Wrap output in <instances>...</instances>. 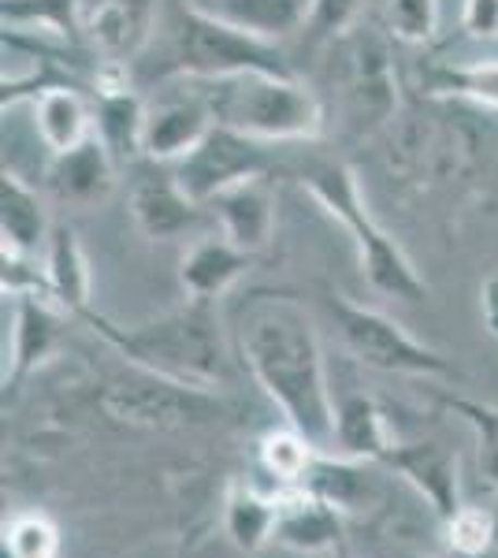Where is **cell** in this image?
Returning <instances> with one entry per match:
<instances>
[{
	"instance_id": "obj_3",
	"label": "cell",
	"mask_w": 498,
	"mask_h": 558,
	"mask_svg": "<svg viewBox=\"0 0 498 558\" xmlns=\"http://www.w3.org/2000/svg\"><path fill=\"white\" fill-rule=\"evenodd\" d=\"M302 186L353 239L361 272H365L373 291L387 294V299H398V302L428 299V283L416 276L413 260L405 257V250L398 246V242L376 223V216L368 213L365 197H361L357 172H353L347 160H313V165H305Z\"/></svg>"
},
{
	"instance_id": "obj_15",
	"label": "cell",
	"mask_w": 498,
	"mask_h": 558,
	"mask_svg": "<svg viewBox=\"0 0 498 558\" xmlns=\"http://www.w3.org/2000/svg\"><path fill=\"white\" fill-rule=\"evenodd\" d=\"M212 213L223 239H231L250 254H260L276 235V186L268 183V175L246 179L216 197Z\"/></svg>"
},
{
	"instance_id": "obj_33",
	"label": "cell",
	"mask_w": 498,
	"mask_h": 558,
	"mask_svg": "<svg viewBox=\"0 0 498 558\" xmlns=\"http://www.w3.org/2000/svg\"><path fill=\"white\" fill-rule=\"evenodd\" d=\"M387 31L405 45H424L439 31V0H387Z\"/></svg>"
},
{
	"instance_id": "obj_38",
	"label": "cell",
	"mask_w": 498,
	"mask_h": 558,
	"mask_svg": "<svg viewBox=\"0 0 498 558\" xmlns=\"http://www.w3.org/2000/svg\"><path fill=\"white\" fill-rule=\"evenodd\" d=\"M0 558H8V555H0Z\"/></svg>"
},
{
	"instance_id": "obj_28",
	"label": "cell",
	"mask_w": 498,
	"mask_h": 558,
	"mask_svg": "<svg viewBox=\"0 0 498 558\" xmlns=\"http://www.w3.org/2000/svg\"><path fill=\"white\" fill-rule=\"evenodd\" d=\"M0 15H4V31L38 26L45 34H57L60 41H78L83 34L78 0H4Z\"/></svg>"
},
{
	"instance_id": "obj_2",
	"label": "cell",
	"mask_w": 498,
	"mask_h": 558,
	"mask_svg": "<svg viewBox=\"0 0 498 558\" xmlns=\"http://www.w3.org/2000/svg\"><path fill=\"white\" fill-rule=\"evenodd\" d=\"M83 320L108 347L120 350L126 365H138L146 373L194 387H220L231 376L228 339H223L216 302L186 299L179 310L142 324H116L94 310Z\"/></svg>"
},
{
	"instance_id": "obj_22",
	"label": "cell",
	"mask_w": 498,
	"mask_h": 558,
	"mask_svg": "<svg viewBox=\"0 0 498 558\" xmlns=\"http://www.w3.org/2000/svg\"><path fill=\"white\" fill-rule=\"evenodd\" d=\"M34 128H38L41 142L52 153H68L83 146L86 138H94V108L83 101L71 83L49 86L34 97Z\"/></svg>"
},
{
	"instance_id": "obj_9",
	"label": "cell",
	"mask_w": 498,
	"mask_h": 558,
	"mask_svg": "<svg viewBox=\"0 0 498 558\" xmlns=\"http://www.w3.org/2000/svg\"><path fill=\"white\" fill-rule=\"evenodd\" d=\"M131 216L149 242H171L197 228V220H202V202H194V197L183 191L175 168L149 160L146 168L134 172Z\"/></svg>"
},
{
	"instance_id": "obj_32",
	"label": "cell",
	"mask_w": 498,
	"mask_h": 558,
	"mask_svg": "<svg viewBox=\"0 0 498 558\" xmlns=\"http://www.w3.org/2000/svg\"><path fill=\"white\" fill-rule=\"evenodd\" d=\"M436 86L442 94H454L469 105L498 112V60H476V64L442 68L436 75Z\"/></svg>"
},
{
	"instance_id": "obj_27",
	"label": "cell",
	"mask_w": 498,
	"mask_h": 558,
	"mask_svg": "<svg viewBox=\"0 0 498 558\" xmlns=\"http://www.w3.org/2000/svg\"><path fill=\"white\" fill-rule=\"evenodd\" d=\"M350 97L357 101L361 116H387L394 105V83L391 68H387V52L379 41H361L353 49V78H350Z\"/></svg>"
},
{
	"instance_id": "obj_16",
	"label": "cell",
	"mask_w": 498,
	"mask_h": 558,
	"mask_svg": "<svg viewBox=\"0 0 498 558\" xmlns=\"http://www.w3.org/2000/svg\"><path fill=\"white\" fill-rule=\"evenodd\" d=\"M157 0H101L83 20L89 45L105 60H134L153 38Z\"/></svg>"
},
{
	"instance_id": "obj_5",
	"label": "cell",
	"mask_w": 498,
	"mask_h": 558,
	"mask_svg": "<svg viewBox=\"0 0 498 558\" xmlns=\"http://www.w3.org/2000/svg\"><path fill=\"white\" fill-rule=\"evenodd\" d=\"M246 71L294 75L276 41L253 38L216 12H208L205 4H171L165 60L157 68L160 78L208 83V78L246 75Z\"/></svg>"
},
{
	"instance_id": "obj_12",
	"label": "cell",
	"mask_w": 498,
	"mask_h": 558,
	"mask_svg": "<svg viewBox=\"0 0 498 558\" xmlns=\"http://www.w3.org/2000/svg\"><path fill=\"white\" fill-rule=\"evenodd\" d=\"M12 302H15V320H12V354H8L4 365V399H12L57 354L63 339V317H68L49 299H12Z\"/></svg>"
},
{
	"instance_id": "obj_35",
	"label": "cell",
	"mask_w": 498,
	"mask_h": 558,
	"mask_svg": "<svg viewBox=\"0 0 498 558\" xmlns=\"http://www.w3.org/2000/svg\"><path fill=\"white\" fill-rule=\"evenodd\" d=\"M461 31L476 41L498 38V0H461Z\"/></svg>"
},
{
	"instance_id": "obj_8",
	"label": "cell",
	"mask_w": 498,
	"mask_h": 558,
	"mask_svg": "<svg viewBox=\"0 0 498 558\" xmlns=\"http://www.w3.org/2000/svg\"><path fill=\"white\" fill-rule=\"evenodd\" d=\"M268 142H257L242 131H231L223 123H216L212 131L205 134V142L194 153H186L175 168L183 191L202 205H212L216 197L231 186L246 183V179L268 175L271 157L265 153Z\"/></svg>"
},
{
	"instance_id": "obj_34",
	"label": "cell",
	"mask_w": 498,
	"mask_h": 558,
	"mask_svg": "<svg viewBox=\"0 0 498 558\" xmlns=\"http://www.w3.org/2000/svg\"><path fill=\"white\" fill-rule=\"evenodd\" d=\"M361 4L365 0H309V20H305V26H309L316 38H339V34H347L357 23Z\"/></svg>"
},
{
	"instance_id": "obj_24",
	"label": "cell",
	"mask_w": 498,
	"mask_h": 558,
	"mask_svg": "<svg viewBox=\"0 0 498 558\" xmlns=\"http://www.w3.org/2000/svg\"><path fill=\"white\" fill-rule=\"evenodd\" d=\"M205 8L265 41L287 38L309 20V0H208Z\"/></svg>"
},
{
	"instance_id": "obj_30",
	"label": "cell",
	"mask_w": 498,
	"mask_h": 558,
	"mask_svg": "<svg viewBox=\"0 0 498 558\" xmlns=\"http://www.w3.org/2000/svg\"><path fill=\"white\" fill-rule=\"evenodd\" d=\"M447 547L458 558H487L498 544V518L487 507H461L442 521Z\"/></svg>"
},
{
	"instance_id": "obj_21",
	"label": "cell",
	"mask_w": 498,
	"mask_h": 558,
	"mask_svg": "<svg viewBox=\"0 0 498 558\" xmlns=\"http://www.w3.org/2000/svg\"><path fill=\"white\" fill-rule=\"evenodd\" d=\"M146 112L149 105L134 94V86L97 94L94 105V134L105 142L116 165H138L146 157Z\"/></svg>"
},
{
	"instance_id": "obj_7",
	"label": "cell",
	"mask_w": 498,
	"mask_h": 558,
	"mask_svg": "<svg viewBox=\"0 0 498 558\" xmlns=\"http://www.w3.org/2000/svg\"><path fill=\"white\" fill-rule=\"evenodd\" d=\"M328 310L342 336V347L361 365L376 368V373L421 376V380H450V376H458V368L447 354L424 347L421 339H413L387 313L350 302L347 294H328Z\"/></svg>"
},
{
	"instance_id": "obj_26",
	"label": "cell",
	"mask_w": 498,
	"mask_h": 558,
	"mask_svg": "<svg viewBox=\"0 0 498 558\" xmlns=\"http://www.w3.org/2000/svg\"><path fill=\"white\" fill-rule=\"evenodd\" d=\"M305 492L320 495L328 499L331 507L339 510H357L365 507V499L373 495L365 481V462H353V458H342V454H331V451H320L313 462L309 476L302 481Z\"/></svg>"
},
{
	"instance_id": "obj_14",
	"label": "cell",
	"mask_w": 498,
	"mask_h": 558,
	"mask_svg": "<svg viewBox=\"0 0 498 558\" xmlns=\"http://www.w3.org/2000/svg\"><path fill=\"white\" fill-rule=\"evenodd\" d=\"M116 168H120L116 157L94 134L83 146H75L68 153H52V165H49V172H45V179H49V191L57 194V202L89 209V205L105 202V197L112 194Z\"/></svg>"
},
{
	"instance_id": "obj_4",
	"label": "cell",
	"mask_w": 498,
	"mask_h": 558,
	"mask_svg": "<svg viewBox=\"0 0 498 558\" xmlns=\"http://www.w3.org/2000/svg\"><path fill=\"white\" fill-rule=\"evenodd\" d=\"M212 108L216 123L257 142H313L324 131V105L297 75H246L194 83Z\"/></svg>"
},
{
	"instance_id": "obj_20",
	"label": "cell",
	"mask_w": 498,
	"mask_h": 558,
	"mask_svg": "<svg viewBox=\"0 0 498 558\" xmlns=\"http://www.w3.org/2000/svg\"><path fill=\"white\" fill-rule=\"evenodd\" d=\"M52 235V223L45 216V205L34 186H26L15 172L0 179V242L8 254L38 257L45 254Z\"/></svg>"
},
{
	"instance_id": "obj_31",
	"label": "cell",
	"mask_w": 498,
	"mask_h": 558,
	"mask_svg": "<svg viewBox=\"0 0 498 558\" xmlns=\"http://www.w3.org/2000/svg\"><path fill=\"white\" fill-rule=\"evenodd\" d=\"M0 555L8 558H60V529L38 510L15 514L4 525L0 539Z\"/></svg>"
},
{
	"instance_id": "obj_36",
	"label": "cell",
	"mask_w": 498,
	"mask_h": 558,
	"mask_svg": "<svg viewBox=\"0 0 498 558\" xmlns=\"http://www.w3.org/2000/svg\"><path fill=\"white\" fill-rule=\"evenodd\" d=\"M479 313H484L487 331L498 339V272L479 287Z\"/></svg>"
},
{
	"instance_id": "obj_1",
	"label": "cell",
	"mask_w": 498,
	"mask_h": 558,
	"mask_svg": "<svg viewBox=\"0 0 498 558\" xmlns=\"http://www.w3.org/2000/svg\"><path fill=\"white\" fill-rule=\"evenodd\" d=\"M242 365L265 387L287 425L309 436L320 451H331L335 399L324 368V350L313 320L291 294L253 291L234 324Z\"/></svg>"
},
{
	"instance_id": "obj_19",
	"label": "cell",
	"mask_w": 498,
	"mask_h": 558,
	"mask_svg": "<svg viewBox=\"0 0 498 558\" xmlns=\"http://www.w3.org/2000/svg\"><path fill=\"white\" fill-rule=\"evenodd\" d=\"M45 276H49V294L68 317L83 320L89 313V257L83 239L71 223H52L49 246H45Z\"/></svg>"
},
{
	"instance_id": "obj_11",
	"label": "cell",
	"mask_w": 498,
	"mask_h": 558,
	"mask_svg": "<svg viewBox=\"0 0 498 558\" xmlns=\"http://www.w3.org/2000/svg\"><path fill=\"white\" fill-rule=\"evenodd\" d=\"M387 470H394L410 488L432 507V514L447 521L461 507L458 492V454L436 439H416V444H394L384 454Z\"/></svg>"
},
{
	"instance_id": "obj_29",
	"label": "cell",
	"mask_w": 498,
	"mask_h": 558,
	"mask_svg": "<svg viewBox=\"0 0 498 558\" xmlns=\"http://www.w3.org/2000/svg\"><path fill=\"white\" fill-rule=\"evenodd\" d=\"M439 402L473 428L479 476L498 492V407L495 402L465 399V395H439Z\"/></svg>"
},
{
	"instance_id": "obj_37",
	"label": "cell",
	"mask_w": 498,
	"mask_h": 558,
	"mask_svg": "<svg viewBox=\"0 0 498 558\" xmlns=\"http://www.w3.org/2000/svg\"><path fill=\"white\" fill-rule=\"evenodd\" d=\"M335 558H350V551H347V547H339V551H335Z\"/></svg>"
},
{
	"instance_id": "obj_6",
	"label": "cell",
	"mask_w": 498,
	"mask_h": 558,
	"mask_svg": "<svg viewBox=\"0 0 498 558\" xmlns=\"http://www.w3.org/2000/svg\"><path fill=\"white\" fill-rule=\"evenodd\" d=\"M97 407L126 428H153V432L202 428L231 413L228 402L216 399L212 387L179 384L168 380V376L146 373L138 365H131L126 376L108 380L101 387V395H97Z\"/></svg>"
},
{
	"instance_id": "obj_23",
	"label": "cell",
	"mask_w": 498,
	"mask_h": 558,
	"mask_svg": "<svg viewBox=\"0 0 498 558\" xmlns=\"http://www.w3.org/2000/svg\"><path fill=\"white\" fill-rule=\"evenodd\" d=\"M279 495H260L250 484H231L223 499V533L239 551H260L268 539H276Z\"/></svg>"
},
{
	"instance_id": "obj_17",
	"label": "cell",
	"mask_w": 498,
	"mask_h": 558,
	"mask_svg": "<svg viewBox=\"0 0 498 558\" xmlns=\"http://www.w3.org/2000/svg\"><path fill=\"white\" fill-rule=\"evenodd\" d=\"M253 260H257V254L234 246V242L223 235L197 239L183 254V260H179V287L186 291V299L216 302L250 272Z\"/></svg>"
},
{
	"instance_id": "obj_13",
	"label": "cell",
	"mask_w": 498,
	"mask_h": 558,
	"mask_svg": "<svg viewBox=\"0 0 498 558\" xmlns=\"http://www.w3.org/2000/svg\"><path fill=\"white\" fill-rule=\"evenodd\" d=\"M276 539L297 555H328L342 547V510L305 488H279Z\"/></svg>"
},
{
	"instance_id": "obj_18",
	"label": "cell",
	"mask_w": 498,
	"mask_h": 558,
	"mask_svg": "<svg viewBox=\"0 0 498 558\" xmlns=\"http://www.w3.org/2000/svg\"><path fill=\"white\" fill-rule=\"evenodd\" d=\"M398 439L391 436L387 413L365 391H347L335 399V432L331 454L353 458V462H384Z\"/></svg>"
},
{
	"instance_id": "obj_10",
	"label": "cell",
	"mask_w": 498,
	"mask_h": 558,
	"mask_svg": "<svg viewBox=\"0 0 498 558\" xmlns=\"http://www.w3.org/2000/svg\"><path fill=\"white\" fill-rule=\"evenodd\" d=\"M186 89L149 105L146 112V160L157 165H179L186 153H194L205 142V134L216 128V116L202 89L183 83Z\"/></svg>"
},
{
	"instance_id": "obj_25",
	"label": "cell",
	"mask_w": 498,
	"mask_h": 558,
	"mask_svg": "<svg viewBox=\"0 0 498 558\" xmlns=\"http://www.w3.org/2000/svg\"><path fill=\"white\" fill-rule=\"evenodd\" d=\"M316 454H320V447H316L309 436H302L294 425L268 428L257 444L260 470L276 481V488H302V481L309 476Z\"/></svg>"
}]
</instances>
